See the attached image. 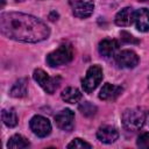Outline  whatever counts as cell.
<instances>
[{
	"label": "cell",
	"mask_w": 149,
	"mask_h": 149,
	"mask_svg": "<svg viewBox=\"0 0 149 149\" xmlns=\"http://www.w3.org/2000/svg\"><path fill=\"white\" fill-rule=\"evenodd\" d=\"M0 30L3 36L26 43H37L47 40L50 35V29L43 21L19 12L2 13Z\"/></svg>",
	"instance_id": "6da1fadb"
},
{
	"label": "cell",
	"mask_w": 149,
	"mask_h": 149,
	"mask_svg": "<svg viewBox=\"0 0 149 149\" xmlns=\"http://www.w3.org/2000/svg\"><path fill=\"white\" fill-rule=\"evenodd\" d=\"M122 126L128 132H137L142 128L146 121V113L140 108L126 109L121 118Z\"/></svg>",
	"instance_id": "7a4b0ae2"
},
{
	"label": "cell",
	"mask_w": 149,
	"mask_h": 149,
	"mask_svg": "<svg viewBox=\"0 0 149 149\" xmlns=\"http://www.w3.org/2000/svg\"><path fill=\"white\" fill-rule=\"evenodd\" d=\"M72 57H73L72 47L70 44H62L56 50L48 54L45 61H47V64L49 66L54 68V66L63 65V64H66V63L71 62Z\"/></svg>",
	"instance_id": "3957f363"
},
{
	"label": "cell",
	"mask_w": 149,
	"mask_h": 149,
	"mask_svg": "<svg viewBox=\"0 0 149 149\" xmlns=\"http://www.w3.org/2000/svg\"><path fill=\"white\" fill-rule=\"evenodd\" d=\"M33 78L49 94H52L57 90V87L59 86V84H61V77L59 76H57V77H50L42 69L34 70Z\"/></svg>",
	"instance_id": "277c9868"
},
{
	"label": "cell",
	"mask_w": 149,
	"mask_h": 149,
	"mask_svg": "<svg viewBox=\"0 0 149 149\" xmlns=\"http://www.w3.org/2000/svg\"><path fill=\"white\" fill-rule=\"evenodd\" d=\"M102 69L101 66L99 65H92L87 69V72H86V76L84 77V79L81 80V86H83V90L86 92V93H91L93 92L98 85L101 83L102 80Z\"/></svg>",
	"instance_id": "5b68a950"
},
{
	"label": "cell",
	"mask_w": 149,
	"mask_h": 149,
	"mask_svg": "<svg viewBox=\"0 0 149 149\" xmlns=\"http://www.w3.org/2000/svg\"><path fill=\"white\" fill-rule=\"evenodd\" d=\"M69 5L72 9L73 15L79 19L88 17L94 9L93 0H69Z\"/></svg>",
	"instance_id": "8992f818"
},
{
	"label": "cell",
	"mask_w": 149,
	"mask_h": 149,
	"mask_svg": "<svg viewBox=\"0 0 149 149\" xmlns=\"http://www.w3.org/2000/svg\"><path fill=\"white\" fill-rule=\"evenodd\" d=\"M29 126H30V129L33 130V133L35 135H37L38 137H45L51 133L50 121L42 115H34L30 119Z\"/></svg>",
	"instance_id": "52a82bcc"
},
{
	"label": "cell",
	"mask_w": 149,
	"mask_h": 149,
	"mask_svg": "<svg viewBox=\"0 0 149 149\" xmlns=\"http://www.w3.org/2000/svg\"><path fill=\"white\" fill-rule=\"evenodd\" d=\"M55 121L59 129L71 132L74 127V113L69 108L62 109L55 115Z\"/></svg>",
	"instance_id": "ba28073f"
},
{
	"label": "cell",
	"mask_w": 149,
	"mask_h": 149,
	"mask_svg": "<svg viewBox=\"0 0 149 149\" xmlns=\"http://www.w3.org/2000/svg\"><path fill=\"white\" fill-rule=\"evenodd\" d=\"M115 62L120 68H125V69H133L135 68L139 62L140 58L136 55V52H134L133 50H122L120 51L116 56H115Z\"/></svg>",
	"instance_id": "9c48e42d"
},
{
	"label": "cell",
	"mask_w": 149,
	"mask_h": 149,
	"mask_svg": "<svg viewBox=\"0 0 149 149\" xmlns=\"http://www.w3.org/2000/svg\"><path fill=\"white\" fill-rule=\"evenodd\" d=\"M97 137L102 143H113L119 137V132L112 126H102L97 132Z\"/></svg>",
	"instance_id": "30bf717a"
},
{
	"label": "cell",
	"mask_w": 149,
	"mask_h": 149,
	"mask_svg": "<svg viewBox=\"0 0 149 149\" xmlns=\"http://www.w3.org/2000/svg\"><path fill=\"white\" fill-rule=\"evenodd\" d=\"M122 91H123V88H122L121 86L106 83V84L102 86V88L100 90L99 98H100L101 100L113 101V100H115V99L122 93Z\"/></svg>",
	"instance_id": "8fae6325"
},
{
	"label": "cell",
	"mask_w": 149,
	"mask_h": 149,
	"mask_svg": "<svg viewBox=\"0 0 149 149\" xmlns=\"http://www.w3.org/2000/svg\"><path fill=\"white\" fill-rule=\"evenodd\" d=\"M134 16H135V10L132 7H125L116 13L114 21L120 27H127L134 22Z\"/></svg>",
	"instance_id": "7c38bea8"
},
{
	"label": "cell",
	"mask_w": 149,
	"mask_h": 149,
	"mask_svg": "<svg viewBox=\"0 0 149 149\" xmlns=\"http://www.w3.org/2000/svg\"><path fill=\"white\" fill-rule=\"evenodd\" d=\"M134 22L137 30L146 33L149 30V9L148 8H140L135 12Z\"/></svg>",
	"instance_id": "4fadbf2b"
},
{
	"label": "cell",
	"mask_w": 149,
	"mask_h": 149,
	"mask_svg": "<svg viewBox=\"0 0 149 149\" xmlns=\"http://www.w3.org/2000/svg\"><path fill=\"white\" fill-rule=\"evenodd\" d=\"M99 54L104 57H111L119 49V42L113 38H105L99 43Z\"/></svg>",
	"instance_id": "5bb4252c"
},
{
	"label": "cell",
	"mask_w": 149,
	"mask_h": 149,
	"mask_svg": "<svg viewBox=\"0 0 149 149\" xmlns=\"http://www.w3.org/2000/svg\"><path fill=\"white\" fill-rule=\"evenodd\" d=\"M28 93V80L27 78L19 79L10 88L9 94L14 98H24Z\"/></svg>",
	"instance_id": "9a60e30c"
},
{
	"label": "cell",
	"mask_w": 149,
	"mask_h": 149,
	"mask_svg": "<svg viewBox=\"0 0 149 149\" xmlns=\"http://www.w3.org/2000/svg\"><path fill=\"white\" fill-rule=\"evenodd\" d=\"M62 99L69 104H76L81 99V92L77 87H66L61 94Z\"/></svg>",
	"instance_id": "2e32d148"
},
{
	"label": "cell",
	"mask_w": 149,
	"mask_h": 149,
	"mask_svg": "<svg viewBox=\"0 0 149 149\" xmlns=\"http://www.w3.org/2000/svg\"><path fill=\"white\" fill-rule=\"evenodd\" d=\"M29 146H30L29 141L20 134L13 135L7 143V147L10 149H22V148H28Z\"/></svg>",
	"instance_id": "e0dca14e"
},
{
	"label": "cell",
	"mask_w": 149,
	"mask_h": 149,
	"mask_svg": "<svg viewBox=\"0 0 149 149\" xmlns=\"http://www.w3.org/2000/svg\"><path fill=\"white\" fill-rule=\"evenodd\" d=\"M1 118H2V121L3 123L12 128V127H15L17 125V114L16 112L13 109V108H7V109H2L1 112Z\"/></svg>",
	"instance_id": "ac0fdd59"
},
{
	"label": "cell",
	"mask_w": 149,
	"mask_h": 149,
	"mask_svg": "<svg viewBox=\"0 0 149 149\" xmlns=\"http://www.w3.org/2000/svg\"><path fill=\"white\" fill-rule=\"evenodd\" d=\"M79 111L85 116H92V115L95 114L97 107L93 104H91L90 101H85V102H83V104L79 105Z\"/></svg>",
	"instance_id": "d6986e66"
},
{
	"label": "cell",
	"mask_w": 149,
	"mask_h": 149,
	"mask_svg": "<svg viewBox=\"0 0 149 149\" xmlns=\"http://www.w3.org/2000/svg\"><path fill=\"white\" fill-rule=\"evenodd\" d=\"M92 146L90 144V143H87V142H85L84 140H81V139H74V140H72L69 144H68V148H74V149H78V148H87V149H90Z\"/></svg>",
	"instance_id": "ffe728a7"
},
{
	"label": "cell",
	"mask_w": 149,
	"mask_h": 149,
	"mask_svg": "<svg viewBox=\"0 0 149 149\" xmlns=\"http://www.w3.org/2000/svg\"><path fill=\"white\" fill-rule=\"evenodd\" d=\"M136 144H137V147H140V148L149 149V133H142V134L137 137Z\"/></svg>",
	"instance_id": "44dd1931"
},
{
	"label": "cell",
	"mask_w": 149,
	"mask_h": 149,
	"mask_svg": "<svg viewBox=\"0 0 149 149\" xmlns=\"http://www.w3.org/2000/svg\"><path fill=\"white\" fill-rule=\"evenodd\" d=\"M120 36H121V40H122L125 43H133V44H137V43H140L139 40H136L133 35H130V34L127 33V31H121Z\"/></svg>",
	"instance_id": "7402d4cb"
},
{
	"label": "cell",
	"mask_w": 149,
	"mask_h": 149,
	"mask_svg": "<svg viewBox=\"0 0 149 149\" xmlns=\"http://www.w3.org/2000/svg\"><path fill=\"white\" fill-rule=\"evenodd\" d=\"M5 1H6V0H1V7H3V5H5Z\"/></svg>",
	"instance_id": "603a6c76"
},
{
	"label": "cell",
	"mask_w": 149,
	"mask_h": 149,
	"mask_svg": "<svg viewBox=\"0 0 149 149\" xmlns=\"http://www.w3.org/2000/svg\"><path fill=\"white\" fill-rule=\"evenodd\" d=\"M140 1H147V0H140Z\"/></svg>",
	"instance_id": "cb8c5ba5"
}]
</instances>
